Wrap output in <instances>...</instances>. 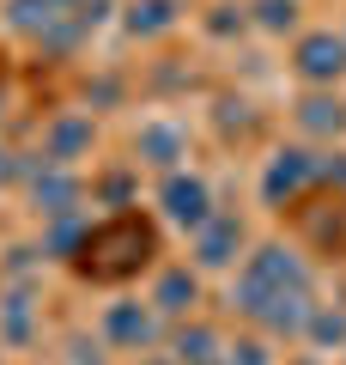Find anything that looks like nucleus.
Listing matches in <instances>:
<instances>
[{"instance_id":"f257e3e1","label":"nucleus","mask_w":346,"mask_h":365,"mask_svg":"<svg viewBox=\"0 0 346 365\" xmlns=\"http://www.w3.org/2000/svg\"><path fill=\"white\" fill-rule=\"evenodd\" d=\"M152 250H158L152 225H146L140 213H128V220L98 225V232L79 244V274H91V280H122V274L146 268V262H152Z\"/></svg>"},{"instance_id":"f03ea898","label":"nucleus","mask_w":346,"mask_h":365,"mask_svg":"<svg viewBox=\"0 0 346 365\" xmlns=\"http://www.w3.org/2000/svg\"><path fill=\"white\" fill-rule=\"evenodd\" d=\"M304 55H310V61H304L310 73H340V55H346V49H340V43H328V37H316Z\"/></svg>"},{"instance_id":"7ed1b4c3","label":"nucleus","mask_w":346,"mask_h":365,"mask_svg":"<svg viewBox=\"0 0 346 365\" xmlns=\"http://www.w3.org/2000/svg\"><path fill=\"white\" fill-rule=\"evenodd\" d=\"M170 201H177V207H170L177 220H201V182H189V189L177 182V189H170Z\"/></svg>"}]
</instances>
